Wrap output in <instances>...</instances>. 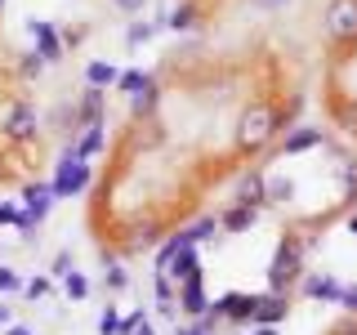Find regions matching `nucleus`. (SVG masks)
Instances as JSON below:
<instances>
[{
    "label": "nucleus",
    "mask_w": 357,
    "mask_h": 335,
    "mask_svg": "<svg viewBox=\"0 0 357 335\" xmlns=\"http://www.w3.org/2000/svg\"><path fill=\"white\" fill-rule=\"evenodd\" d=\"M299 277H304V241H299V237H282L277 251H273V264H268V286H273L277 295H286Z\"/></svg>",
    "instance_id": "1"
},
{
    "label": "nucleus",
    "mask_w": 357,
    "mask_h": 335,
    "mask_svg": "<svg viewBox=\"0 0 357 335\" xmlns=\"http://www.w3.org/2000/svg\"><path fill=\"white\" fill-rule=\"evenodd\" d=\"M192 246H197V241L188 237V232L170 237V241H165V251H161V260H156V273H161V277H174L178 286L192 282V277H201V260H197Z\"/></svg>",
    "instance_id": "2"
},
{
    "label": "nucleus",
    "mask_w": 357,
    "mask_h": 335,
    "mask_svg": "<svg viewBox=\"0 0 357 335\" xmlns=\"http://www.w3.org/2000/svg\"><path fill=\"white\" fill-rule=\"evenodd\" d=\"M286 130V121L277 117L268 103H255V107H245L241 112V121H237V139H241V148H264L273 134H282Z\"/></svg>",
    "instance_id": "3"
},
{
    "label": "nucleus",
    "mask_w": 357,
    "mask_h": 335,
    "mask_svg": "<svg viewBox=\"0 0 357 335\" xmlns=\"http://www.w3.org/2000/svg\"><path fill=\"white\" fill-rule=\"evenodd\" d=\"M85 188H89V161L76 148H67L63 161H59V174H54V184H50V193H54V201H59V197H81Z\"/></svg>",
    "instance_id": "4"
},
{
    "label": "nucleus",
    "mask_w": 357,
    "mask_h": 335,
    "mask_svg": "<svg viewBox=\"0 0 357 335\" xmlns=\"http://www.w3.org/2000/svg\"><path fill=\"white\" fill-rule=\"evenodd\" d=\"M321 31H326V40H335V45L357 40V0H331L326 14H321Z\"/></svg>",
    "instance_id": "5"
},
{
    "label": "nucleus",
    "mask_w": 357,
    "mask_h": 335,
    "mask_svg": "<svg viewBox=\"0 0 357 335\" xmlns=\"http://www.w3.org/2000/svg\"><path fill=\"white\" fill-rule=\"evenodd\" d=\"M5 139L9 143H36V134H40V112L31 107V103H9L5 112Z\"/></svg>",
    "instance_id": "6"
},
{
    "label": "nucleus",
    "mask_w": 357,
    "mask_h": 335,
    "mask_svg": "<svg viewBox=\"0 0 357 335\" xmlns=\"http://www.w3.org/2000/svg\"><path fill=\"white\" fill-rule=\"evenodd\" d=\"M22 201H27V210L18 215V232L22 237H31V228L50 215V206H54V193H50V184H31L27 193H22Z\"/></svg>",
    "instance_id": "7"
},
{
    "label": "nucleus",
    "mask_w": 357,
    "mask_h": 335,
    "mask_svg": "<svg viewBox=\"0 0 357 335\" xmlns=\"http://www.w3.org/2000/svg\"><path fill=\"white\" fill-rule=\"evenodd\" d=\"M27 31H31V40H36V54H40L45 63H59V59H63V36L54 31V22L31 18V22H27Z\"/></svg>",
    "instance_id": "8"
},
{
    "label": "nucleus",
    "mask_w": 357,
    "mask_h": 335,
    "mask_svg": "<svg viewBox=\"0 0 357 335\" xmlns=\"http://www.w3.org/2000/svg\"><path fill=\"white\" fill-rule=\"evenodd\" d=\"M223 318L228 322H255V308H259V295H245V290H228V295L219 299Z\"/></svg>",
    "instance_id": "9"
},
{
    "label": "nucleus",
    "mask_w": 357,
    "mask_h": 335,
    "mask_svg": "<svg viewBox=\"0 0 357 335\" xmlns=\"http://www.w3.org/2000/svg\"><path fill=\"white\" fill-rule=\"evenodd\" d=\"M286 313H290V299L268 290V295H259V308H255V327H277Z\"/></svg>",
    "instance_id": "10"
},
{
    "label": "nucleus",
    "mask_w": 357,
    "mask_h": 335,
    "mask_svg": "<svg viewBox=\"0 0 357 335\" xmlns=\"http://www.w3.org/2000/svg\"><path fill=\"white\" fill-rule=\"evenodd\" d=\"M237 201H241V206H250V210L268 206V179L259 170H250V174L241 179V188H237Z\"/></svg>",
    "instance_id": "11"
},
{
    "label": "nucleus",
    "mask_w": 357,
    "mask_h": 335,
    "mask_svg": "<svg viewBox=\"0 0 357 335\" xmlns=\"http://www.w3.org/2000/svg\"><path fill=\"white\" fill-rule=\"evenodd\" d=\"M178 308H183L188 318H201V313L210 308V299H206V286H201V277H192V282H183V286H178Z\"/></svg>",
    "instance_id": "12"
},
{
    "label": "nucleus",
    "mask_w": 357,
    "mask_h": 335,
    "mask_svg": "<svg viewBox=\"0 0 357 335\" xmlns=\"http://www.w3.org/2000/svg\"><path fill=\"white\" fill-rule=\"evenodd\" d=\"M340 282L335 277H326V273H312V277H304V295L308 299H326V304H340Z\"/></svg>",
    "instance_id": "13"
},
{
    "label": "nucleus",
    "mask_w": 357,
    "mask_h": 335,
    "mask_svg": "<svg viewBox=\"0 0 357 335\" xmlns=\"http://www.w3.org/2000/svg\"><path fill=\"white\" fill-rule=\"evenodd\" d=\"M317 143H321V130H317V126H299L295 134H286V139H282V152H286V156H295V152L317 148Z\"/></svg>",
    "instance_id": "14"
},
{
    "label": "nucleus",
    "mask_w": 357,
    "mask_h": 335,
    "mask_svg": "<svg viewBox=\"0 0 357 335\" xmlns=\"http://www.w3.org/2000/svg\"><path fill=\"white\" fill-rule=\"evenodd\" d=\"M255 215H259V210H250V206H241V201H237V206H228V210H223L219 228H228V232H245V228L255 223Z\"/></svg>",
    "instance_id": "15"
},
{
    "label": "nucleus",
    "mask_w": 357,
    "mask_h": 335,
    "mask_svg": "<svg viewBox=\"0 0 357 335\" xmlns=\"http://www.w3.org/2000/svg\"><path fill=\"white\" fill-rule=\"evenodd\" d=\"M331 121L340 130L357 134V103H353V98H331Z\"/></svg>",
    "instance_id": "16"
},
{
    "label": "nucleus",
    "mask_w": 357,
    "mask_h": 335,
    "mask_svg": "<svg viewBox=\"0 0 357 335\" xmlns=\"http://www.w3.org/2000/svg\"><path fill=\"white\" fill-rule=\"evenodd\" d=\"M85 81L94 85V89H107V85H116V81H121V72H116V67H112V63L94 59V63L85 67Z\"/></svg>",
    "instance_id": "17"
},
{
    "label": "nucleus",
    "mask_w": 357,
    "mask_h": 335,
    "mask_svg": "<svg viewBox=\"0 0 357 335\" xmlns=\"http://www.w3.org/2000/svg\"><path fill=\"white\" fill-rule=\"evenodd\" d=\"M156 98H161V89H156V81L148 76V85H143L139 94H130V103H134V117H143V112H152V107H156Z\"/></svg>",
    "instance_id": "18"
},
{
    "label": "nucleus",
    "mask_w": 357,
    "mask_h": 335,
    "mask_svg": "<svg viewBox=\"0 0 357 335\" xmlns=\"http://www.w3.org/2000/svg\"><path fill=\"white\" fill-rule=\"evenodd\" d=\"M98 148H103V126H89L81 134V143H76V152H81V156H94Z\"/></svg>",
    "instance_id": "19"
},
{
    "label": "nucleus",
    "mask_w": 357,
    "mask_h": 335,
    "mask_svg": "<svg viewBox=\"0 0 357 335\" xmlns=\"http://www.w3.org/2000/svg\"><path fill=\"white\" fill-rule=\"evenodd\" d=\"M192 22H197V9H192V5H178L174 14L165 18V27H170V31H188Z\"/></svg>",
    "instance_id": "20"
},
{
    "label": "nucleus",
    "mask_w": 357,
    "mask_h": 335,
    "mask_svg": "<svg viewBox=\"0 0 357 335\" xmlns=\"http://www.w3.org/2000/svg\"><path fill=\"white\" fill-rule=\"evenodd\" d=\"M63 290H67V299H85V295H89V282H85V273H76V268H72V273L63 277Z\"/></svg>",
    "instance_id": "21"
},
{
    "label": "nucleus",
    "mask_w": 357,
    "mask_h": 335,
    "mask_svg": "<svg viewBox=\"0 0 357 335\" xmlns=\"http://www.w3.org/2000/svg\"><path fill=\"white\" fill-rule=\"evenodd\" d=\"M340 174H344V201H357V161H344Z\"/></svg>",
    "instance_id": "22"
},
{
    "label": "nucleus",
    "mask_w": 357,
    "mask_h": 335,
    "mask_svg": "<svg viewBox=\"0 0 357 335\" xmlns=\"http://www.w3.org/2000/svg\"><path fill=\"white\" fill-rule=\"evenodd\" d=\"M290 197H295V184H290V179H273V184H268V201L282 206V201H290Z\"/></svg>",
    "instance_id": "23"
},
{
    "label": "nucleus",
    "mask_w": 357,
    "mask_h": 335,
    "mask_svg": "<svg viewBox=\"0 0 357 335\" xmlns=\"http://www.w3.org/2000/svg\"><path fill=\"white\" fill-rule=\"evenodd\" d=\"M152 36H156V22H130V31H126L130 45H143V40H152Z\"/></svg>",
    "instance_id": "24"
},
{
    "label": "nucleus",
    "mask_w": 357,
    "mask_h": 335,
    "mask_svg": "<svg viewBox=\"0 0 357 335\" xmlns=\"http://www.w3.org/2000/svg\"><path fill=\"white\" fill-rule=\"evenodd\" d=\"M98 335H121V318H116V308H103L98 313Z\"/></svg>",
    "instance_id": "25"
},
{
    "label": "nucleus",
    "mask_w": 357,
    "mask_h": 335,
    "mask_svg": "<svg viewBox=\"0 0 357 335\" xmlns=\"http://www.w3.org/2000/svg\"><path fill=\"white\" fill-rule=\"evenodd\" d=\"M116 85H121V94H139V89L148 85V76H143V72H121Z\"/></svg>",
    "instance_id": "26"
},
{
    "label": "nucleus",
    "mask_w": 357,
    "mask_h": 335,
    "mask_svg": "<svg viewBox=\"0 0 357 335\" xmlns=\"http://www.w3.org/2000/svg\"><path fill=\"white\" fill-rule=\"evenodd\" d=\"M27 282L14 273V268H0V295H14V290H22Z\"/></svg>",
    "instance_id": "27"
},
{
    "label": "nucleus",
    "mask_w": 357,
    "mask_h": 335,
    "mask_svg": "<svg viewBox=\"0 0 357 335\" xmlns=\"http://www.w3.org/2000/svg\"><path fill=\"white\" fill-rule=\"evenodd\" d=\"M215 232H219V219H201L197 228H188V237H192V241H210Z\"/></svg>",
    "instance_id": "28"
},
{
    "label": "nucleus",
    "mask_w": 357,
    "mask_h": 335,
    "mask_svg": "<svg viewBox=\"0 0 357 335\" xmlns=\"http://www.w3.org/2000/svg\"><path fill=\"white\" fill-rule=\"evenodd\" d=\"M156 237H161V223H143L139 237H134V251H143V246H152Z\"/></svg>",
    "instance_id": "29"
},
{
    "label": "nucleus",
    "mask_w": 357,
    "mask_h": 335,
    "mask_svg": "<svg viewBox=\"0 0 357 335\" xmlns=\"http://www.w3.org/2000/svg\"><path fill=\"white\" fill-rule=\"evenodd\" d=\"M40 72H45V59H40V54H27V59L18 63V76H40Z\"/></svg>",
    "instance_id": "30"
},
{
    "label": "nucleus",
    "mask_w": 357,
    "mask_h": 335,
    "mask_svg": "<svg viewBox=\"0 0 357 335\" xmlns=\"http://www.w3.org/2000/svg\"><path fill=\"white\" fill-rule=\"evenodd\" d=\"M22 295H27V299H45V295H50V282H45V277H31V282L22 286Z\"/></svg>",
    "instance_id": "31"
},
{
    "label": "nucleus",
    "mask_w": 357,
    "mask_h": 335,
    "mask_svg": "<svg viewBox=\"0 0 357 335\" xmlns=\"http://www.w3.org/2000/svg\"><path fill=\"white\" fill-rule=\"evenodd\" d=\"M107 286H112V290H126V286H130V273L112 264V268H107Z\"/></svg>",
    "instance_id": "32"
},
{
    "label": "nucleus",
    "mask_w": 357,
    "mask_h": 335,
    "mask_svg": "<svg viewBox=\"0 0 357 335\" xmlns=\"http://www.w3.org/2000/svg\"><path fill=\"white\" fill-rule=\"evenodd\" d=\"M112 5H116L121 14H143V5H148V0H112Z\"/></svg>",
    "instance_id": "33"
},
{
    "label": "nucleus",
    "mask_w": 357,
    "mask_h": 335,
    "mask_svg": "<svg viewBox=\"0 0 357 335\" xmlns=\"http://www.w3.org/2000/svg\"><path fill=\"white\" fill-rule=\"evenodd\" d=\"M67 273H72V255L59 251V260H54V277H67Z\"/></svg>",
    "instance_id": "34"
},
{
    "label": "nucleus",
    "mask_w": 357,
    "mask_h": 335,
    "mask_svg": "<svg viewBox=\"0 0 357 335\" xmlns=\"http://www.w3.org/2000/svg\"><path fill=\"white\" fill-rule=\"evenodd\" d=\"M340 304L349 308V313H357V286H344V290H340Z\"/></svg>",
    "instance_id": "35"
},
{
    "label": "nucleus",
    "mask_w": 357,
    "mask_h": 335,
    "mask_svg": "<svg viewBox=\"0 0 357 335\" xmlns=\"http://www.w3.org/2000/svg\"><path fill=\"white\" fill-rule=\"evenodd\" d=\"M18 215H22L18 206H9V201H0V223H18Z\"/></svg>",
    "instance_id": "36"
},
{
    "label": "nucleus",
    "mask_w": 357,
    "mask_h": 335,
    "mask_svg": "<svg viewBox=\"0 0 357 335\" xmlns=\"http://www.w3.org/2000/svg\"><path fill=\"white\" fill-rule=\"evenodd\" d=\"M130 335H156V331H152V322H148V318H143V322H139V327H134Z\"/></svg>",
    "instance_id": "37"
},
{
    "label": "nucleus",
    "mask_w": 357,
    "mask_h": 335,
    "mask_svg": "<svg viewBox=\"0 0 357 335\" xmlns=\"http://www.w3.org/2000/svg\"><path fill=\"white\" fill-rule=\"evenodd\" d=\"M9 335H36L31 327H9Z\"/></svg>",
    "instance_id": "38"
},
{
    "label": "nucleus",
    "mask_w": 357,
    "mask_h": 335,
    "mask_svg": "<svg viewBox=\"0 0 357 335\" xmlns=\"http://www.w3.org/2000/svg\"><path fill=\"white\" fill-rule=\"evenodd\" d=\"M250 335H277V327H255Z\"/></svg>",
    "instance_id": "39"
},
{
    "label": "nucleus",
    "mask_w": 357,
    "mask_h": 335,
    "mask_svg": "<svg viewBox=\"0 0 357 335\" xmlns=\"http://www.w3.org/2000/svg\"><path fill=\"white\" fill-rule=\"evenodd\" d=\"M0 327H9V304H0Z\"/></svg>",
    "instance_id": "40"
},
{
    "label": "nucleus",
    "mask_w": 357,
    "mask_h": 335,
    "mask_svg": "<svg viewBox=\"0 0 357 335\" xmlns=\"http://www.w3.org/2000/svg\"><path fill=\"white\" fill-rule=\"evenodd\" d=\"M349 232H353V237H357V210H353V215H349Z\"/></svg>",
    "instance_id": "41"
},
{
    "label": "nucleus",
    "mask_w": 357,
    "mask_h": 335,
    "mask_svg": "<svg viewBox=\"0 0 357 335\" xmlns=\"http://www.w3.org/2000/svg\"><path fill=\"white\" fill-rule=\"evenodd\" d=\"M255 5H286V0H255Z\"/></svg>",
    "instance_id": "42"
},
{
    "label": "nucleus",
    "mask_w": 357,
    "mask_h": 335,
    "mask_svg": "<svg viewBox=\"0 0 357 335\" xmlns=\"http://www.w3.org/2000/svg\"><path fill=\"white\" fill-rule=\"evenodd\" d=\"M0 9H5V0H0Z\"/></svg>",
    "instance_id": "43"
}]
</instances>
